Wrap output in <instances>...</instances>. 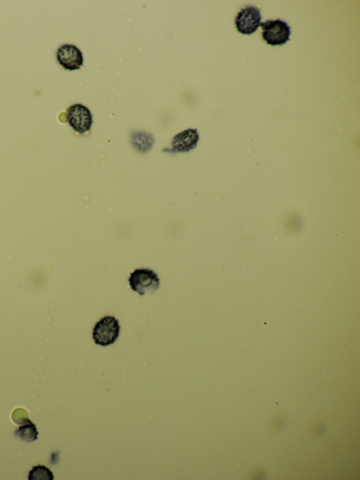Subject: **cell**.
I'll return each instance as SVG.
<instances>
[{"mask_svg":"<svg viewBox=\"0 0 360 480\" xmlns=\"http://www.w3.org/2000/svg\"><path fill=\"white\" fill-rule=\"evenodd\" d=\"M121 327L119 320L108 316L97 322L93 329V339L96 345L107 347L114 344L119 337Z\"/></svg>","mask_w":360,"mask_h":480,"instance_id":"1","label":"cell"},{"mask_svg":"<svg viewBox=\"0 0 360 480\" xmlns=\"http://www.w3.org/2000/svg\"><path fill=\"white\" fill-rule=\"evenodd\" d=\"M131 289L141 296L146 293L156 292L160 286L158 274L148 268H137L128 279Z\"/></svg>","mask_w":360,"mask_h":480,"instance_id":"2","label":"cell"},{"mask_svg":"<svg viewBox=\"0 0 360 480\" xmlns=\"http://www.w3.org/2000/svg\"><path fill=\"white\" fill-rule=\"evenodd\" d=\"M263 38L272 46L283 45L290 40L291 27L283 20H268L261 24Z\"/></svg>","mask_w":360,"mask_h":480,"instance_id":"3","label":"cell"},{"mask_svg":"<svg viewBox=\"0 0 360 480\" xmlns=\"http://www.w3.org/2000/svg\"><path fill=\"white\" fill-rule=\"evenodd\" d=\"M262 20L261 10L253 6L241 10L235 19L237 31L243 35H251L259 29Z\"/></svg>","mask_w":360,"mask_h":480,"instance_id":"4","label":"cell"},{"mask_svg":"<svg viewBox=\"0 0 360 480\" xmlns=\"http://www.w3.org/2000/svg\"><path fill=\"white\" fill-rule=\"evenodd\" d=\"M67 113L68 122L75 131L80 134L89 131L93 119L87 107L81 104H75L67 110Z\"/></svg>","mask_w":360,"mask_h":480,"instance_id":"5","label":"cell"},{"mask_svg":"<svg viewBox=\"0 0 360 480\" xmlns=\"http://www.w3.org/2000/svg\"><path fill=\"white\" fill-rule=\"evenodd\" d=\"M57 59L60 65L66 70L75 71L83 66V53L76 45L65 44L59 47Z\"/></svg>","mask_w":360,"mask_h":480,"instance_id":"6","label":"cell"},{"mask_svg":"<svg viewBox=\"0 0 360 480\" xmlns=\"http://www.w3.org/2000/svg\"><path fill=\"white\" fill-rule=\"evenodd\" d=\"M199 135L197 129L189 128L177 134L172 140L171 149H164V153H188L197 146Z\"/></svg>","mask_w":360,"mask_h":480,"instance_id":"7","label":"cell"},{"mask_svg":"<svg viewBox=\"0 0 360 480\" xmlns=\"http://www.w3.org/2000/svg\"><path fill=\"white\" fill-rule=\"evenodd\" d=\"M38 431L35 425L30 420L22 425L15 431V436L22 440L31 443L38 439Z\"/></svg>","mask_w":360,"mask_h":480,"instance_id":"8","label":"cell"},{"mask_svg":"<svg viewBox=\"0 0 360 480\" xmlns=\"http://www.w3.org/2000/svg\"><path fill=\"white\" fill-rule=\"evenodd\" d=\"M153 142L152 135L142 132L134 134L132 143L137 151L146 153L151 148Z\"/></svg>","mask_w":360,"mask_h":480,"instance_id":"9","label":"cell"},{"mask_svg":"<svg viewBox=\"0 0 360 480\" xmlns=\"http://www.w3.org/2000/svg\"><path fill=\"white\" fill-rule=\"evenodd\" d=\"M54 478L53 472L42 465L33 468L28 477L29 480H53Z\"/></svg>","mask_w":360,"mask_h":480,"instance_id":"10","label":"cell"},{"mask_svg":"<svg viewBox=\"0 0 360 480\" xmlns=\"http://www.w3.org/2000/svg\"><path fill=\"white\" fill-rule=\"evenodd\" d=\"M13 421L18 425H23L29 420L27 411L24 409H15L12 415Z\"/></svg>","mask_w":360,"mask_h":480,"instance_id":"11","label":"cell"}]
</instances>
